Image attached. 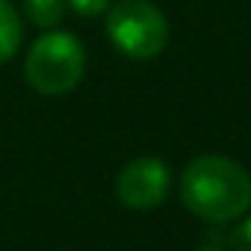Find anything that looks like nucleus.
<instances>
[{
    "mask_svg": "<svg viewBox=\"0 0 251 251\" xmlns=\"http://www.w3.org/2000/svg\"><path fill=\"white\" fill-rule=\"evenodd\" d=\"M180 201L204 222H236L251 210V177L236 160L204 154L186 163L180 177Z\"/></svg>",
    "mask_w": 251,
    "mask_h": 251,
    "instance_id": "nucleus-1",
    "label": "nucleus"
},
{
    "mask_svg": "<svg viewBox=\"0 0 251 251\" xmlns=\"http://www.w3.org/2000/svg\"><path fill=\"white\" fill-rule=\"evenodd\" d=\"M86 71V50L77 36L65 30H45L24 62V77L27 83L48 98L68 95Z\"/></svg>",
    "mask_w": 251,
    "mask_h": 251,
    "instance_id": "nucleus-2",
    "label": "nucleus"
},
{
    "mask_svg": "<svg viewBox=\"0 0 251 251\" xmlns=\"http://www.w3.org/2000/svg\"><path fill=\"white\" fill-rule=\"evenodd\" d=\"M24 42V24L12 0H0V65L9 62Z\"/></svg>",
    "mask_w": 251,
    "mask_h": 251,
    "instance_id": "nucleus-5",
    "label": "nucleus"
},
{
    "mask_svg": "<svg viewBox=\"0 0 251 251\" xmlns=\"http://www.w3.org/2000/svg\"><path fill=\"white\" fill-rule=\"evenodd\" d=\"M230 245H233V251H251V216H245L236 225V230L230 236Z\"/></svg>",
    "mask_w": 251,
    "mask_h": 251,
    "instance_id": "nucleus-8",
    "label": "nucleus"
},
{
    "mask_svg": "<svg viewBox=\"0 0 251 251\" xmlns=\"http://www.w3.org/2000/svg\"><path fill=\"white\" fill-rule=\"evenodd\" d=\"M106 36L130 59H154L169 45V18L151 0H118L106 9Z\"/></svg>",
    "mask_w": 251,
    "mask_h": 251,
    "instance_id": "nucleus-3",
    "label": "nucleus"
},
{
    "mask_svg": "<svg viewBox=\"0 0 251 251\" xmlns=\"http://www.w3.org/2000/svg\"><path fill=\"white\" fill-rule=\"evenodd\" d=\"M65 0H24V12L39 30H53L65 18Z\"/></svg>",
    "mask_w": 251,
    "mask_h": 251,
    "instance_id": "nucleus-6",
    "label": "nucleus"
},
{
    "mask_svg": "<svg viewBox=\"0 0 251 251\" xmlns=\"http://www.w3.org/2000/svg\"><path fill=\"white\" fill-rule=\"evenodd\" d=\"M172 172L160 157H136L115 175V198L130 210H154L169 198Z\"/></svg>",
    "mask_w": 251,
    "mask_h": 251,
    "instance_id": "nucleus-4",
    "label": "nucleus"
},
{
    "mask_svg": "<svg viewBox=\"0 0 251 251\" xmlns=\"http://www.w3.org/2000/svg\"><path fill=\"white\" fill-rule=\"evenodd\" d=\"M195 251H225V248H219V245H201V248H195Z\"/></svg>",
    "mask_w": 251,
    "mask_h": 251,
    "instance_id": "nucleus-9",
    "label": "nucleus"
},
{
    "mask_svg": "<svg viewBox=\"0 0 251 251\" xmlns=\"http://www.w3.org/2000/svg\"><path fill=\"white\" fill-rule=\"evenodd\" d=\"M65 3H68V6H71L77 15H86V18H92V15H100V12H106L112 0H65Z\"/></svg>",
    "mask_w": 251,
    "mask_h": 251,
    "instance_id": "nucleus-7",
    "label": "nucleus"
}]
</instances>
